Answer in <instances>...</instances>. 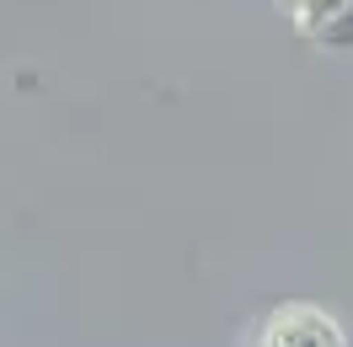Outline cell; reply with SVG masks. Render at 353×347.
Returning <instances> with one entry per match:
<instances>
[{"label":"cell","mask_w":353,"mask_h":347,"mask_svg":"<svg viewBox=\"0 0 353 347\" xmlns=\"http://www.w3.org/2000/svg\"><path fill=\"white\" fill-rule=\"evenodd\" d=\"M289 27L316 48H353V0H284Z\"/></svg>","instance_id":"cell-1"},{"label":"cell","mask_w":353,"mask_h":347,"mask_svg":"<svg viewBox=\"0 0 353 347\" xmlns=\"http://www.w3.org/2000/svg\"><path fill=\"white\" fill-rule=\"evenodd\" d=\"M257 347H348V342H343L332 315L310 310V304H284V310H273L263 321Z\"/></svg>","instance_id":"cell-2"}]
</instances>
